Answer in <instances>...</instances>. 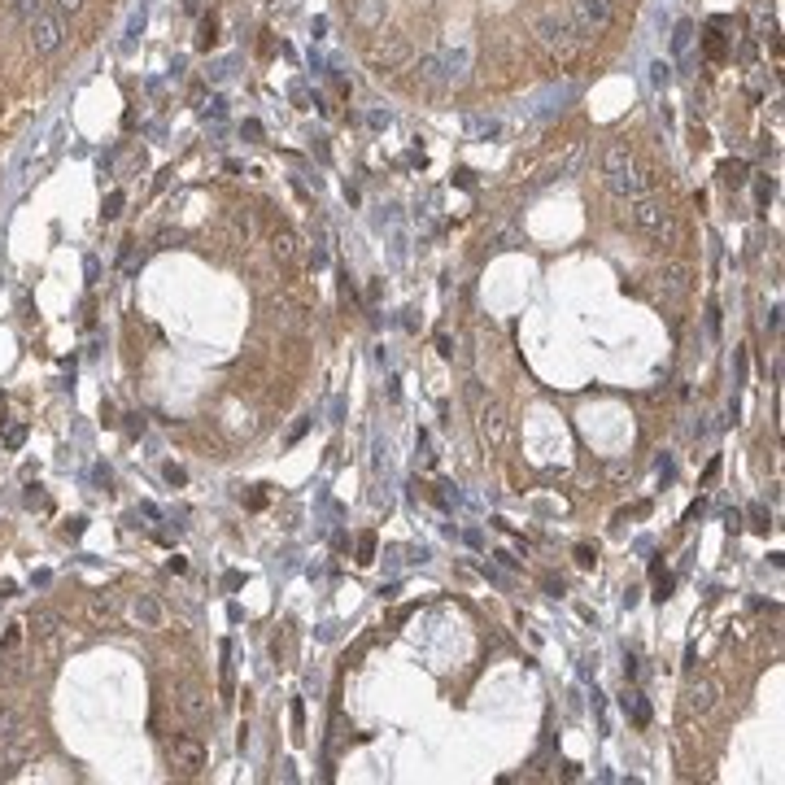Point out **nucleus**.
<instances>
[{
  "mask_svg": "<svg viewBox=\"0 0 785 785\" xmlns=\"http://www.w3.org/2000/svg\"><path fill=\"white\" fill-rule=\"evenodd\" d=\"M533 35H537L559 61H572L580 48H585V40H580V31H576V22H572L567 9H541V13L533 18Z\"/></svg>",
  "mask_w": 785,
  "mask_h": 785,
  "instance_id": "nucleus-1",
  "label": "nucleus"
},
{
  "mask_svg": "<svg viewBox=\"0 0 785 785\" xmlns=\"http://www.w3.org/2000/svg\"><path fill=\"white\" fill-rule=\"evenodd\" d=\"M602 179H606V188H611L615 196H624V201L646 192V175L637 170V158L628 153V144H606V153H602Z\"/></svg>",
  "mask_w": 785,
  "mask_h": 785,
  "instance_id": "nucleus-2",
  "label": "nucleus"
},
{
  "mask_svg": "<svg viewBox=\"0 0 785 785\" xmlns=\"http://www.w3.org/2000/svg\"><path fill=\"white\" fill-rule=\"evenodd\" d=\"M572 22H576V31L580 40H598L602 31H611V22H615V0H572L567 5Z\"/></svg>",
  "mask_w": 785,
  "mask_h": 785,
  "instance_id": "nucleus-3",
  "label": "nucleus"
},
{
  "mask_svg": "<svg viewBox=\"0 0 785 785\" xmlns=\"http://www.w3.org/2000/svg\"><path fill=\"white\" fill-rule=\"evenodd\" d=\"M170 768L179 777H196L206 768V742H201L196 733H179V738L170 742Z\"/></svg>",
  "mask_w": 785,
  "mask_h": 785,
  "instance_id": "nucleus-4",
  "label": "nucleus"
},
{
  "mask_svg": "<svg viewBox=\"0 0 785 785\" xmlns=\"http://www.w3.org/2000/svg\"><path fill=\"white\" fill-rule=\"evenodd\" d=\"M632 223L642 227V232H650V236H672V214H668V206L663 201H654V196H632Z\"/></svg>",
  "mask_w": 785,
  "mask_h": 785,
  "instance_id": "nucleus-5",
  "label": "nucleus"
},
{
  "mask_svg": "<svg viewBox=\"0 0 785 785\" xmlns=\"http://www.w3.org/2000/svg\"><path fill=\"white\" fill-rule=\"evenodd\" d=\"M27 31H31V44H35V53H57L61 48V40H66V27H61V18L57 13H48V9H40L31 22H27Z\"/></svg>",
  "mask_w": 785,
  "mask_h": 785,
  "instance_id": "nucleus-6",
  "label": "nucleus"
},
{
  "mask_svg": "<svg viewBox=\"0 0 785 785\" xmlns=\"http://www.w3.org/2000/svg\"><path fill=\"white\" fill-rule=\"evenodd\" d=\"M415 79H419V88H427V92H445V88H449L445 57H441V53H427V57H419V66H415Z\"/></svg>",
  "mask_w": 785,
  "mask_h": 785,
  "instance_id": "nucleus-7",
  "label": "nucleus"
},
{
  "mask_svg": "<svg viewBox=\"0 0 785 785\" xmlns=\"http://www.w3.org/2000/svg\"><path fill=\"white\" fill-rule=\"evenodd\" d=\"M371 61H375L379 70H397V66H406V61H411V44L401 40V35H389L384 44H375V48H371Z\"/></svg>",
  "mask_w": 785,
  "mask_h": 785,
  "instance_id": "nucleus-8",
  "label": "nucleus"
},
{
  "mask_svg": "<svg viewBox=\"0 0 785 785\" xmlns=\"http://www.w3.org/2000/svg\"><path fill=\"white\" fill-rule=\"evenodd\" d=\"M175 707H179V716L188 720V724H201V720H206L210 716V698L206 694H201V690H179V698H175Z\"/></svg>",
  "mask_w": 785,
  "mask_h": 785,
  "instance_id": "nucleus-9",
  "label": "nucleus"
},
{
  "mask_svg": "<svg viewBox=\"0 0 785 785\" xmlns=\"http://www.w3.org/2000/svg\"><path fill=\"white\" fill-rule=\"evenodd\" d=\"M716 698H720V685H716V680H694V685L685 690V707H690V712H712V707H716Z\"/></svg>",
  "mask_w": 785,
  "mask_h": 785,
  "instance_id": "nucleus-10",
  "label": "nucleus"
},
{
  "mask_svg": "<svg viewBox=\"0 0 785 785\" xmlns=\"http://www.w3.org/2000/svg\"><path fill=\"white\" fill-rule=\"evenodd\" d=\"M136 620H140L144 628H162V624H166L162 602H158L153 594H140V598H136Z\"/></svg>",
  "mask_w": 785,
  "mask_h": 785,
  "instance_id": "nucleus-11",
  "label": "nucleus"
},
{
  "mask_svg": "<svg viewBox=\"0 0 785 785\" xmlns=\"http://www.w3.org/2000/svg\"><path fill=\"white\" fill-rule=\"evenodd\" d=\"M445 57V74H449V88H459L463 79H467V61H471V53L467 48H454V53H441Z\"/></svg>",
  "mask_w": 785,
  "mask_h": 785,
  "instance_id": "nucleus-12",
  "label": "nucleus"
},
{
  "mask_svg": "<svg viewBox=\"0 0 785 785\" xmlns=\"http://www.w3.org/2000/svg\"><path fill=\"white\" fill-rule=\"evenodd\" d=\"M620 707H624V716H632V724H650V707H646L642 690H624Z\"/></svg>",
  "mask_w": 785,
  "mask_h": 785,
  "instance_id": "nucleus-13",
  "label": "nucleus"
},
{
  "mask_svg": "<svg viewBox=\"0 0 785 785\" xmlns=\"http://www.w3.org/2000/svg\"><path fill=\"white\" fill-rule=\"evenodd\" d=\"M31 628L40 632V637H53V632L61 628V615L53 611V606H35V611H31Z\"/></svg>",
  "mask_w": 785,
  "mask_h": 785,
  "instance_id": "nucleus-14",
  "label": "nucleus"
},
{
  "mask_svg": "<svg viewBox=\"0 0 785 785\" xmlns=\"http://www.w3.org/2000/svg\"><path fill=\"white\" fill-rule=\"evenodd\" d=\"M467 131L480 136V140H497V136L506 131V122H502V118H467Z\"/></svg>",
  "mask_w": 785,
  "mask_h": 785,
  "instance_id": "nucleus-15",
  "label": "nucleus"
},
{
  "mask_svg": "<svg viewBox=\"0 0 785 785\" xmlns=\"http://www.w3.org/2000/svg\"><path fill=\"white\" fill-rule=\"evenodd\" d=\"M384 18V0H358V22L362 27H375Z\"/></svg>",
  "mask_w": 785,
  "mask_h": 785,
  "instance_id": "nucleus-16",
  "label": "nucleus"
},
{
  "mask_svg": "<svg viewBox=\"0 0 785 785\" xmlns=\"http://www.w3.org/2000/svg\"><path fill=\"white\" fill-rule=\"evenodd\" d=\"M690 40H694V22H676V31H672V53L680 57L690 48Z\"/></svg>",
  "mask_w": 785,
  "mask_h": 785,
  "instance_id": "nucleus-17",
  "label": "nucleus"
},
{
  "mask_svg": "<svg viewBox=\"0 0 785 785\" xmlns=\"http://www.w3.org/2000/svg\"><path fill=\"white\" fill-rule=\"evenodd\" d=\"M663 280H668V293L680 297V293H685V266H668V271H663Z\"/></svg>",
  "mask_w": 785,
  "mask_h": 785,
  "instance_id": "nucleus-18",
  "label": "nucleus"
},
{
  "mask_svg": "<svg viewBox=\"0 0 785 785\" xmlns=\"http://www.w3.org/2000/svg\"><path fill=\"white\" fill-rule=\"evenodd\" d=\"M650 83H654V88H668V83H672V66H668V61H654V66H650Z\"/></svg>",
  "mask_w": 785,
  "mask_h": 785,
  "instance_id": "nucleus-19",
  "label": "nucleus"
},
{
  "mask_svg": "<svg viewBox=\"0 0 785 785\" xmlns=\"http://www.w3.org/2000/svg\"><path fill=\"white\" fill-rule=\"evenodd\" d=\"M114 606H118V602H114V594H96V602H92V615H96V620H100V615L110 620V615H114Z\"/></svg>",
  "mask_w": 785,
  "mask_h": 785,
  "instance_id": "nucleus-20",
  "label": "nucleus"
},
{
  "mask_svg": "<svg viewBox=\"0 0 785 785\" xmlns=\"http://www.w3.org/2000/svg\"><path fill=\"white\" fill-rule=\"evenodd\" d=\"M22 441H27V427H22V423H9V427H5V449H22Z\"/></svg>",
  "mask_w": 785,
  "mask_h": 785,
  "instance_id": "nucleus-21",
  "label": "nucleus"
},
{
  "mask_svg": "<svg viewBox=\"0 0 785 785\" xmlns=\"http://www.w3.org/2000/svg\"><path fill=\"white\" fill-rule=\"evenodd\" d=\"M275 253H280V258H293V253H297L293 232H275Z\"/></svg>",
  "mask_w": 785,
  "mask_h": 785,
  "instance_id": "nucleus-22",
  "label": "nucleus"
},
{
  "mask_svg": "<svg viewBox=\"0 0 785 785\" xmlns=\"http://www.w3.org/2000/svg\"><path fill=\"white\" fill-rule=\"evenodd\" d=\"M371 554H375V537L362 533V537H358V563H371Z\"/></svg>",
  "mask_w": 785,
  "mask_h": 785,
  "instance_id": "nucleus-23",
  "label": "nucleus"
},
{
  "mask_svg": "<svg viewBox=\"0 0 785 785\" xmlns=\"http://www.w3.org/2000/svg\"><path fill=\"white\" fill-rule=\"evenodd\" d=\"M13 5H18V13H22V18L31 22V18H35V13L44 9V0H13Z\"/></svg>",
  "mask_w": 785,
  "mask_h": 785,
  "instance_id": "nucleus-24",
  "label": "nucleus"
},
{
  "mask_svg": "<svg viewBox=\"0 0 785 785\" xmlns=\"http://www.w3.org/2000/svg\"><path fill=\"white\" fill-rule=\"evenodd\" d=\"M100 214H105V218H118V214H122V192H110V196H105V210H100Z\"/></svg>",
  "mask_w": 785,
  "mask_h": 785,
  "instance_id": "nucleus-25",
  "label": "nucleus"
},
{
  "mask_svg": "<svg viewBox=\"0 0 785 785\" xmlns=\"http://www.w3.org/2000/svg\"><path fill=\"white\" fill-rule=\"evenodd\" d=\"M166 485H175V489L188 485V471H184V467H175V463H166Z\"/></svg>",
  "mask_w": 785,
  "mask_h": 785,
  "instance_id": "nucleus-26",
  "label": "nucleus"
},
{
  "mask_svg": "<svg viewBox=\"0 0 785 785\" xmlns=\"http://www.w3.org/2000/svg\"><path fill=\"white\" fill-rule=\"evenodd\" d=\"M742 179H746V166H742V162L724 166V184H742Z\"/></svg>",
  "mask_w": 785,
  "mask_h": 785,
  "instance_id": "nucleus-27",
  "label": "nucleus"
},
{
  "mask_svg": "<svg viewBox=\"0 0 785 785\" xmlns=\"http://www.w3.org/2000/svg\"><path fill=\"white\" fill-rule=\"evenodd\" d=\"M92 476H96V485H100V489H110V485H114V471H110L105 463H96V471H92Z\"/></svg>",
  "mask_w": 785,
  "mask_h": 785,
  "instance_id": "nucleus-28",
  "label": "nucleus"
},
{
  "mask_svg": "<svg viewBox=\"0 0 785 785\" xmlns=\"http://www.w3.org/2000/svg\"><path fill=\"white\" fill-rule=\"evenodd\" d=\"M594 559H598L594 545H576V563H580V567H594Z\"/></svg>",
  "mask_w": 785,
  "mask_h": 785,
  "instance_id": "nucleus-29",
  "label": "nucleus"
},
{
  "mask_svg": "<svg viewBox=\"0 0 785 785\" xmlns=\"http://www.w3.org/2000/svg\"><path fill=\"white\" fill-rule=\"evenodd\" d=\"M83 528H88V519H83V515H74V519L66 524V537H70V541H74V537H83Z\"/></svg>",
  "mask_w": 785,
  "mask_h": 785,
  "instance_id": "nucleus-30",
  "label": "nucleus"
},
{
  "mask_svg": "<svg viewBox=\"0 0 785 785\" xmlns=\"http://www.w3.org/2000/svg\"><path fill=\"white\" fill-rule=\"evenodd\" d=\"M126 432H131V437L144 432V419H140V415H126Z\"/></svg>",
  "mask_w": 785,
  "mask_h": 785,
  "instance_id": "nucleus-31",
  "label": "nucleus"
},
{
  "mask_svg": "<svg viewBox=\"0 0 785 785\" xmlns=\"http://www.w3.org/2000/svg\"><path fill=\"white\" fill-rule=\"evenodd\" d=\"M27 506H48V497H44V493H40V485H35V489H31V493H27Z\"/></svg>",
  "mask_w": 785,
  "mask_h": 785,
  "instance_id": "nucleus-32",
  "label": "nucleus"
},
{
  "mask_svg": "<svg viewBox=\"0 0 785 785\" xmlns=\"http://www.w3.org/2000/svg\"><path fill=\"white\" fill-rule=\"evenodd\" d=\"M541 585H545V589H550L554 598H559V594H563V580H554V576H545V580H541Z\"/></svg>",
  "mask_w": 785,
  "mask_h": 785,
  "instance_id": "nucleus-33",
  "label": "nucleus"
},
{
  "mask_svg": "<svg viewBox=\"0 0 785 785\" xmlns=\"http://www.w3.org/2000/svg\"><path fill=\"white\" fill-rule=\"evenodd\" d=\"M750 519H755V528H768V524H764V519H768V515H764V506H750Z\"/></svg>",
  "mask_w": 785,
  "mask_h": 785,
  "instance_id": "nucleus-34",
  "label": "nucleus"
},
{
  "mask_svg": "<svg viewBox=\"0 0 785 785\" xmlns=\"http://www.w3.org/2000/svg\"><path fill=\"white\" fill-rule=\"evenodd\" d=\"M437 349H441L445 358H449V353H454V341H449V336H437Z\"/></svg>",
  "mask_w": 785,
  "mask_h": 785,
  "instance_id": "nucleus-35",
  "label": "nucleus"
},
{
  "mask_svg": "<svg viewBox=\"0 0 785 785\" xmlns=\"http://www.w3.org/2000/svg\"><path fill=\"white\" fill-rule=\"evenodd\" d=\"M57 5H61V9H70V13H74V9H83V0H57Z\"/></svg>",
  "mask_w": 785,
  "mask_h": 785,
  "instance_id": "nucleus-36",
  "label": "nucleus"
},
{
  "mask_svg": "<svg viewBox=\"0 0 785 785\" xmlns=\"http://www.w3.org/2000/svg\"><path fill=\"white\" fill-rule=\"evenodd\" d=\"M0 411H5V397H0Z\"/></svg>",
  "mask_w": 785,
  "mask_h": 785,
  "instance_id": "nucleus-37",
  "label": "nucleus"
}]
</instances>
